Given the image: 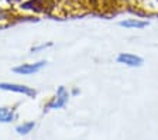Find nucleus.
Instances as JSON below:
<instances>
[{"instance_id":"nucleus-1","label":"nucleus","mask_w":158,"mask_h":140,"mask_svg":"<svg viewBox=\"0 0 158 140\" xmlns=\"http://www.w3.org/2000/svg\"><path fill=\"white\" fill-rule=\"evenodd\" d=\"M69 4L85 11H110L114 9L116 0H69Z\"/></svg>"},{"instance_id":"nucleus-2","label":"nucleus","mask_w":158,"mask_h":140,"mask_svg":"<svg viewBox=\"0 0 158 140\" xmlns=\"http://www.w3.org/2000/svg\"><path fill=\"white\" fill-rule=\"evenodd\" d=\"M117 62L128 65V67H141L144 64V60L138 55L134 54H128V53H122L117 55Z\"/></svg>"},{"instance_id":"nucleus-3","label":"nucleus","mask_w":158,"mask_h":140,"mask_svg":"<svg viewBox=\"0 0 158 140\" xmlns=\"http://www.w3.org/2000/svg\"><path fill=\"white\" fill-rule=\"evenodd\" d=\"M0 89L3 91H11V92H19V93H24L27 96H35V91L31 89L28 87L24 85H17V83H6L2 82L0 83Z\"/></svg>"},{"instance_id":"nucleus-4","label":"nucleus","mask_w":158,"mask_h":140,"mask_svg":"<svg viewBox=\"0 0 158 140\" xmlns=\"http://www.w3.org/2000/svg\"><path fill=\"white\" fill-rule=\"evenodd\" d=\"M45 64H47L45 61H40V62H37V64H23V65H20V67H16L13 71L17 74H23V75H30V74L41 71L45 67Z\"/></svg>"},{"instance_id":"nucleus-5","label":"nucleus","mask_w":158,"mask_h":140,"mask_svg":"<svg viewBox=\"0 0 158 140\" xmlns=\"http://www.w3.org/2000/svg\"><path fill=\"white\" fill-rule=\"evenodd\" d=\"M68 98H69V95H68V92H66L65 87H59L55 99L48 105V109H59V108H62L64 105L68 102Z\"/></svg>"},{"instance_id":"nucleus-6","label":"nucleus","mask_w":158,"mask_h":140,"mask_svg":"<svg viewBox=\"0 0 158 140\" xmlns=\"http://www.w3.org/2000/svg\"><path fill=\"white\" fill-rule=\"evenodd\" d=\"M16 115H14L13 109H9V108H0V122L3 123H9V122H13Z\"/></svg>"},{"instance_id":"nucleus-7","label":"nucleus","mask_w":158,"mask_h":140,"mask_svg":"<svg viewBox=\"0 0 158 140\" xmlns=\"http://www.w3.org/2000/svg\"><path fill=\"white\" fill-rule=\"evenodd\" d=\"M120 26L126 27V28H144L148 26L147 21H140V20H124L120 21Z\"/></svg>"},{"instance_id":"nucleus-8","label":"nucleus","mask_w":158,"mask_h":140,"mask_svg":"<svg viewBox=\"0 0 158 140\" xmlns=\"http://www.w3.org/2000/svg\"><path fill=\"white\" fill-rule=\"evenodd\" d=\"M47 4H49L48 0H30L28 3L24 4V7H28V9H35V10L43 11V10H45Z\"/></svg>"},{"instance_id":"nucleus-9","label":"nucleus","mask_w":158,"mask_h":140,"mask_svg":"<svg viewBox=\"0 0 158 140\" xmlns=\"http://www.w3.org/2000/svg\"><path fill=\"white\" fill-rule=\"evenodd\" d=\"M33 127H34V122H28V123H24V125L17 126L16 130H17V133H20V134H27L33 130Z\"/></svg>"}]
</instances>
